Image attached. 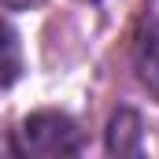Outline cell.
I'll use <instances>...</instances> for the list:
<instances>
[{"label":"cell","mask_w":159,"mask_h":159,"mask_svg":"<svg viewBox=\"0 0 159 159\" xmlns=\"http://www.w3.org/2000/svg\"><path fill=\"white\" fill-rule=\"evenodd\" d=\"M19 148L26 159H74L81 148V129L63 111H34L22 119Z\"/></svg>","instance_id":"1"},{"label":"cell","mask_w":159,"mask_h":159,"mask_svg":"<svg viewBox=\"0 0 159 159\" xmlns=\"http://www.w3.org/2000/svg\"><path fill=\"white\" fill-rule=\"evenodd\" d=\"M137 78H141V85L159 100V22L141 37V44H137Z\"/></svg>","instance_id":"2"},{"label":"cell","mask_w":159,"mask_h":159,"mask_svg":"<svg viewBox=\"0 0 159 159\" xmlns=\"http://www.w3.org/2000/svg\"><path fill=\"white\" fill-rule=\"evenodd\" d=\"M22 74V44L19 34L11 30V22L0 19V85H11Z\"/></svg>","instance_id":"3"},{"label":"cell","mask_w":159,"mask_h":159,"mask_svg":"<svg viewBox=\"0 0 159 159\" xmlns=\"http://www.w3.org/2000/svg\"><path fill=\"white\" fill-rule=\"evenodd\" d=\"M0 159H19V148L11 144V137L0 129Z\"/></svg>","instance_id":"4"},{"label":"cell","mask_w":159,"mask_h":159,"mask_svg":"<svg viewBox=\"0 0 159 159\" xmlns=\"http://www.w3.org/2000/svg\"><path fill=\"white\" fill-rule=\"evenodd\" d=\"M4 7H11V11H22V7H34V4H41V0H0Z\"/></svg>","instance_id":"5"}]
</instances>
